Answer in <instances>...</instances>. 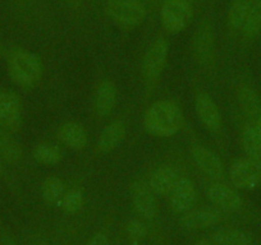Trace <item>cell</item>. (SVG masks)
<instances>
[{"label": "cell", "instance_id": "603a6c76", "mask_svg": "<svg viewBox=\"0 0 261 245\" xmlns=\"http://www.w3.org/2000/svg\"><path fill=\"white\" fill-rule=\"evenodd\" d=\"M253 3L255 0H233L228 14V21L232 28H241L243 26Z\"/></svg>", "mask_w": 261, "mask_h": 245}, {"label": "cell", "instance_id": "74e56055", "mask_svg": "<svg viewBox=\"0 0 261 245\" xmlns=\"http://www.w3.org/2000/svg\"><path fill=\"white\" fill-rule=\"evenodd\" d=\"M204 245H206V244H204Z\"/></svg>", "mask_w": 261, "mask_h": 245}, {"label": "cell", "instance_id": "4fadbf2b", "mask_svg": "<svg viewBox=\"0 0 261 245\" xmlns=\"http://www.w3.org/2000/svg\"><path fill=\"white\" fill-rule=\"evenodd\" d=\"M220 221V212L213 208L200 209V211L191 212L180 219V225L186 229L197 230L206 229Z\"/></svg>", "mask_w": 261, "mask_h": 245}, {"label": "cell", "instance_id": "7402d4cb", "mask_svg": "<svg viewBox=\"0 0 261 245\" xmlns=\"http://www.w3.org/2000/svg\"><path fill=\"white\" fill-rule=\"evenodd\" d=\"M218 245H251L252 239L247 232L237 229H220L214 234Z\"/></svg>", "mask_w": 261, "mask_h": 245}, {"label": "cell", "instance_id": "cb8c5ba5", "mask_svg": "<svg viewBox=\"0 0 261 245\" xmlns=\"http://www.w3.org/2000/svg\"><path fill=\"white\" fill-rule=\"evenodd\" d=\"M242 28L247 39H253L261 32V0H255Z\"/></svg>", "mask_w": 261, "mask_h": 245}, {"label": "cell", "instance_id": "ba28073f", "mask_svg": "<svg viewBox=\"0 0 261 245\" xmlns=\"http://www.w3.org/2000/svg\"><path fill=\"white\" fill-rule=\"evenodd\" d=\"M168 44L165 40L159 39L155 41L146 52L142 63V72L147 79H156L162 74L167 63Z\"/></svg>", "mask_w": 261, "mask_h": 245}, {"label": "cell", "instance_id": "2e32d148", "mask_svg": "<svg viewBox=\"0 0 261 245\" xmlns=\"http://www.w3.org/2000/svg\"><path fill=\"white\" fill-rule=\"evenodd\" d=\"M134 202L137 211L147 219H152L158 213V204L154 194L147 187L139 184L134 189Z\"/></svg>", "mask_w": 261, "mask_h": 245}, {"label": "cell", "instance_id": "4316f807", "mask_svg": "<svg viewBox=\"0 0 261 245\" xmlns=\"http://www.w3.org/2000/svg\"><path fill=\"white\" fill-rule=\"evenodd\" d=\"M62 203L63 209L67 213H76L84 204V197L80 191H71L68 194H65Z\"/></svg>", "mask_w": 261, "mask_h": 245}, {"label": "cell", "instance_id": "d590c367", "mask_svg": "<svg viewBox=\"0 0 261 245\" xmlns=\"http://www.w3.org/2000/svg\"><path fill=\"white\" fill-rule=\"evenodd\" d=\"M150 2H158V0H150Z\"/></svg>", "mask_w": 261, "mask_h": 245}, {"label": "cell", "instance_id": "e575fe53", "mask_svg": "<svg viewBox=\"0 0 261 245\" xmlns=\"http://www.w3.org/2000/svg\"><path fill=\"white\" fill-rule=\"evenodd\" d=\"M3 52V45H2V42H0V54Z\"/></svg>", "mask_w": 261, "mask_h": 245}, {"label": "cell", "instance_id": "f1b7e54d", "mask_svg": "<svg viewBox=\"0 0 261 245\" xmlns=\"http://www.w3.org/2000/svg\"><path fill=\"white\" fill-rule=\"evenodd\" d=\"M87 245H108V239L105 235L96 234L91 240H90Z\"/></svg>", "mask_w": 261, "mask_h": 245}, {"label": "cell", "instance_id": "277c9868", "mask_svg": "<svg viewBox=\"0 0 261 245\" xmlns=\"http://www.w3.org/2000/svg\"><path fill=\"white\" fill-rule=\"evenodd\" d=\"M108 13L120 24L139 26L146 17V11L140 0H109Z\"/></svg>", "mask_w": 261, "mask_h": 245}, {"label": "cell", "instance_id": "ac0fdd59", "mask_svg": "<svg viewBox=\"0 0 261 245\" xmlns=\"http://www.w3.org/2000/svg\"><path fill=\"white\" fill-rule=\"evenodd\" d=\"M59 134L62 141L71 148L81 149L87 143L86 132L77 122H65L60 128Z\"/></svg>", "mask_w": 261, "mask_h": 245}, {"label": "cell", "instance_id": "d6986e66", "mask_svg": "<svg viewBox=\"0 0 261 245\" xmlns=\"http://www.w3.org/2000/svg\"><path fill=\"white\" fill-rule=\"evenodd\" d=\"M0 156L9 164H17L22 157L21 144L7 131H0Z\"/></svg>", "mask_w": 261, "mask_h": 245}, {"label": "cell", "instance_id": "6da1fadb", "mask_svg": "<svg viewBox=\"0 0 261 245\" xmlns=\"http://www.w3.org/2000/svg\"><path fill=\"white\" fill-rule=\"evenodd\" d=\"M183 124L179 106L172 101H158L145 114V128L156 137H170L177 133Z\"/></svg>", "mask_w": 261, "mask_h": 245}, {"label": "cell", "instance_id": "8fae6325", "mask_svg": "<svg viewBox=\"0 0 261 245\" xmlns=\"http://www.w3.org/2000/svg\"><path fill=\"white\" fill-rule=\"evenodd\" d=\"M192 157L197 166L212 179H220L223 176V164L217 155L201 146H195L192 148Z\"/></svg>", "mask_w": 261, "mask_h": 245}, {"label": "cell", "instance_id": "4dcf8cb0", "mask_svg": "<svg viewBox=\"0 0 261 245\" xmlns=\"http://www.w3.org/2000/svg\"><path fill=\"white\" fill-rule=\"evenodd\" d=\"M63 2H65V3L68 4V6H71V7H76V6H79L80 3H81V0H63Z\"/></svg>", "mask_w": 261, "mask_h": 245}, {"label": "cell", "instance_id": "e0dca14e", "mask_svg": "<svg viewBox=\"0 0 261 245\" xmlns=\"http://www.w3.org/2000/svg\"><path fill=\"white\" fill-rule=\"evenodd\" d=\"M125 136V128L120 121H115L110 126H108L101 132V136L99 138V149L101 152H110L114 149L120 142L123 141Z\"/></svg>", "mask_w": 261, "mask_h": 245}, {"label": "cell", "instance_id": "7a4b0ae2", "mask_svg": "<svg viewBox=\"0 0 261 245\" xmlns=\"http://www.w3.org/2000/svg\"><path fill=\"white\" fill-rule=\"evenodd\" d=\"M8 72L14 83L22 88L30 89L36 86L41 79V60L32 52L16 49L9 54Z\"/></svg>", "mask_w": 261, "mask_h": 245}, {"label": "cell", "instance_id": "9a60e30c", "mask_svg": "<svg viewBox=\"0 0 261 245\" xmlns=\"http://www.w3.org/2000/svg\"><path fill=\"white\" fill-rule=\"evenodd\" d=\"M117 101V88L110 81H104L99 86L95 97V109L100 116H108L113 111Z\"/></svg>", "mask_w": 261, "mask_h": 245}, {"label": "cell", "instance_id": "836d02e7", "mask_svg": "<svg viewBox=\"0 0 261 245\" xmlns=\"http://www.w3.org/2000/svg\"><path fill=\"white\" fill-rule=\"evenodd\" d=\"M34 245H45V242H44V241H41V240H37V241L35 242Z\"/></svg>", "mask_w": 261, "mask_h": 245}, {"label": "cell", "instance_id": "30bf717a", "mask_svg": "<svg viewBox=\"0 0 261 245\" xmlns=\"http://www.w3.org/2000/svg\"><path fill=\"white\" fill-rule=\"evenodd\" d=\"M207 197L215 206L225 211H236L242 206L241 196L224 184H214L207 189Z\"/></svg>", "mask_w": 261, "mask_h": 245}, {"label": "cell", "instance_id": "8992f818", "mask_svg": "<svg viewBox=\"0 0 261 245\" xmlns=\"http://www.w3.org/2000/svg\"><path fill=\"white\" fill-rule=\"evenodd\" d=\"M214 27L210 21L205 19L196 28L192 40V51L196 62L200 66H207L212 62L214 54Z\"/></svg>", "mask_w": 261, "mask_h": 245}, {"label": "cell", "instance_id": "7c38bea8", "mask_svg": "<svg viewBox=\"0 0 261 245\" xmlns=\"http://www.w3.org/2000/svg\"><path fill=\"white\" fill-rule=\"evenodd\" d=\"M196 111H197V115H199L202 124L210 131H218L220 128L222 117H220L219 109L209 95L201 94L197 96Z\"/></svg>", "mask_w": 261, "mask_h": 245}, {"label": "cell", "instance_id": "484cf974", "mask_svg": "<svg viewBox=\"0 0 261 245\" xmlns=\"http://www.w3.org/2000/svg\"><path fill=\"white\" fill-rule=\"evenodd\" d=\"M34 159L42 165H55L62 160V151L58 147L39 144L34 149Z\"/></svg>", "mask_w": 261, "mask_h": 245}, {"label": "cell", "instance_id": "3957f363", "mask_svg": "<svg viewBox=\"0 0 261 245\" xmlns=\"http://www.w3.org/2000/svg\"><path fill=\"white\" fill-rule=\"evenodd\" d=\"M192 19V8L187 0H165L162 9V22L170 34H178Z\"/></svg>", "mask_w": 261, "mask_h": 245}, {"label": "cell", "instance_id": "83f0119b", "mask_svg": "<svg viewBox=\"0 0 261 245\" xmlns=\"http://www.w3.org/2000/svg\"><path fill=\"white\" fill-rule=\"evenodd\" d=\"M127 231L134 239H144L147 235V229L140 221H130L127 226Z\"/></svg>", "mask_w": 261, "mask_h": 245}, {"label": "cell", "instance_id": "9c48e42d", "mask_svg": "<svg viewBox=\"0 0 261 245\" xmlns=\"http://www.w3.org/2000/svg\"><path fill=\"white\" fill-rule=\"evenodd\" d=\"M197 201V194L193 182L190 179L178 180L172 191V208L175 212H186L192 208Z\"/></svg>", "mask_w": 261, "mask_h": 245}, {"label": "cell", "instance_id": "44dd1931", "mask_svg": "<svg viewBox=\"0 0 261 245\" xmlns=\"http://www.w3.org/2000/svg\"><path fill=\"white\" fill-rule=\"evenodd\" d=\"M242 146L248 160L261 167V138L255 128H246L242 134Z\"/></svg>", "mask_w": 261, "mask_h": 245}, {"label": "cell", "instance_id": "f546056e", "mask_svg": "<svg viewBox=\"0 0 261 245\" xmlns=\"http://www.w3.org/2000/svg\"><path fill=\"white\" fill-rule=\"evenodd\" d=\"M255 131H256V133H257L258 136H260V138H261V116L257 119V122H256V127H255Z\"/></svg>", "mask_w": 261, "mask_h": 245}, {"label": "cell", "instance_id": "d4e9b609", "mask_svg": "<svg viewBox=\"0 0 261 245\" xmlns=\"http://www.w3.org/2000/svg\"><path fill=\"white\" fill-rule=\"evenodd\" d=\"M64 194V184L57 176L47 177L42 186V198L46 203L53 204L60 201Z\"/></svg>", "mask_w": 261, "mask_h": 245}, {"label": "cell", "instance_id": "1f68e13d", "mask_svg": "<svg viewBox=\"0 0 261 245\" xmlns=\"http://www.w3.org/2000/svg\"><path fill=\"white\" fill-rule=\"evenodd\" d=\"M13 2H16L19 7H22V6H27L30 0H13Z\"/></svg>", "mask_w": 261, "mask_h": 245}, {"label": "cell", "instance_id": "5b68a950", "mask_svg": "<svg viewBox=\"0 0 261 245\" xmlns=\"http://www.w3.org/2000/svg\"><path fill=\"white\" fill-rule=\"evenodd\" d=\"M22 126L21 99L13 91H0V128L16 132Z\"/></svg>", "mask_w": 261, "mask_h": 245}, {"label": "cell", "instance_id": "8d00e7d4", "mask_svg": "<svg viewBox=\"0 0 261 245\" xmlns=\"http://www.w3.org/2000/svg\"><path fill=\"white\" fill-rule=\"evenodd\" d=\"M0 172H2V169H0Z\"/></svg>", "mask_w": 261, "mask_h": 245}, {"label": "cell", "instance_id": "ffe728a7", "mask_svg": "<svg viewBox=\"0 0 261 245\" xmlns=\"http://www.w3.org/2000/svg\"><path fill=\"white\" fill-rule=\"evenodd\" d=\"M238 101L248 116L257 119L261 116V100L252 88L247 86L241 87L238 89Z\"/></svg>", "mask_w": 261, "mask_h": 245}, {"label": "cell", "instance_id": "5bb4252c", "mask_svg": "<svg viewBox=\"0 0 261 245\" xmlns=\"http://www.w3.org/2000/svg\"><path fill=\"white\" fill-rule=\"evenodd\" d=\"M178 180H179L178 174L173 167L163 166L152 174L151 180H150V187L156 194L165 196V194L172 193Z\"/></svg>", "mask_w": 261, "mask_h": 245}, {"label": "cell", "instance_id": "52a82bcc", "mask_svg": "<svg viewBox=\"0 0 261 245\" xmlns=\"http://www.w3.org/2000/svg\"><path fill=\"white\" fill-rule=\"evenodd\" d=\"M230 180L237 188H256L261 182V167L251 160H238L230 167Z\"/></svg>", "mask_w": 261, "mask_h": 245}, {"label": "cell", "instance_id": "d6a6232c", "mask_svg": "<svg viewBox=\"0 0 261 245\" xmlns=\"http://www.w3.org/2000/svg\"><path fill=\"white\" fill-rule=\"evenodd\" d=\"M3 245H14V242L12 241L11 239H6V240H4V241H3Z\"/></svg>", "mask_w": 261, "mask_h": 245}]
</instances>
